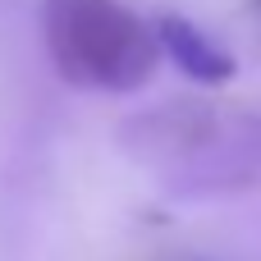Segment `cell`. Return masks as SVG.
<instances>
[{
	"mask_svg": "<svg viewBox=\"0 0 261 261\" xmlns=\"http://www.w3.org/2000/svg\"><path fill=\"white\" fill-rule=\"evenodd\" d=\"M119 151L174 197H220L261 179V115L216 101H161L119 124Z\"/></svg>",
	"mask_w": 261,
	"mask_h": 261,
	"instance_id": "obj_1",
	"label": "cell"
},
{
	"mask_svg": "<svg viewBox=\"0 0 261 261\" xmlns=\"http://www.w3.org/2000/svg\"><path fill=\"white\" fill-rule=\"evenodd\" d=\"M55 73L87 92H138L161 69V37L124 0H41Z\"/></svg>",
	"mask_w": 261,
	"mask_h": 261,
	"instance_id": "obj_2",
	"label": "cell"
},
{
	"mask_svg": "<svg viewBox=\"0 0 261 261\" xmlns=\"http://www.w3.org/2000/svg\"><path fill=\"white\" fill-rule=\"evenodd\" d=\"M156 37H161V50H165L193 83L220 87V83H229L234 69H239L225 46H216L197 23H188V18H179V14H165V18L156 23Z\"/></svg>",
	"mask_w": 261,
	"mask_h": 261,
	"instance_id": "obj_3",
	"label": "cell"
},
{
	"mask_svg": "<svg viewBox=\"0 0 261 261\" xmlns=\"http://www.w3.org/2000/svg\"><path fill=\"white\" fill-rule=\"evenodd\" d=\"M257 5H261V0H257Z\"/></svg>",
	"mask_w": 261,
	"mask_h": 261,
	"instance_id": "obj_4",
	"label": "cell"
}]
</instances>
